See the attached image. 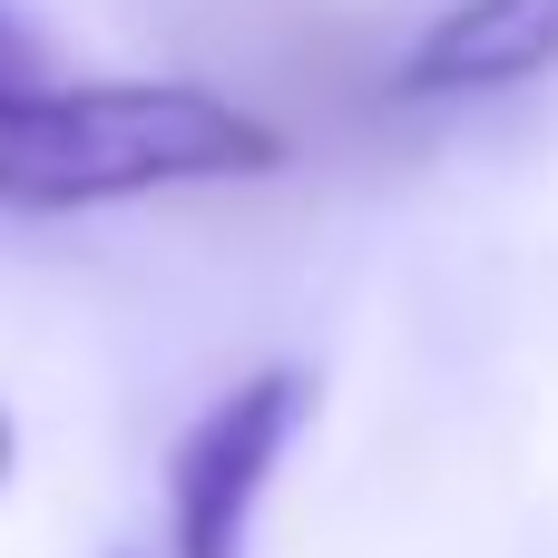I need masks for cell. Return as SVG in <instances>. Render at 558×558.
Returning <instances> with one entry per match:
<instances>
[{
	"label": "cell",
	"instance_id": "cell-1",
	"mask_svg": "<svg viewBox=\"0 0 558 558\" xmlns=\"http://www.w3.org/2000/svg\"><path fill=\"white\" fill-rule=\"evenodd\" d=\"M284 137L186 78H29L0 88V206L69 216V206H118V196H167V186H216V177H265Z\"/></svg>",
	"mask_w": 558,
	"mask_h": 558
},
{
	"label": "cell",
	"instance_id": "cell-2",
	"mask_svg": "<svg viewBox=\"0 0 558 558\" xmlns=\"http://www.w3.org/2000/svg\"><path fill=\"white\" fill-rule=\"evenodd\" d=\"M304 412H314V383L294 363L245 373L235 392H216L206 422L177 441V471H167V549L177 558H245L255 500H265L284 441L304 432Z\"/></svg>",
	"mask_w": 558,
	"mask_h": 558
},
{
	"label": "cell",
	"instance_id": "cell-3",
	"mask_svg": "<svg viewBox=\"0 0 558 558\" xmlns=\"http://www.w3.org/2000/svg\"><path fill=\"white\" fill-rule=\"evenodd\" d=\"M539 69H558V0H451L402 59V98H481Z\"/></svg>",
	"mask_w": 558,
	"mask_h": 558
},
{
	"label": "cell",
	"instance_id": "cell-4",
	"mask_svg": "<svg viewBox=\"0 0 558 558\" xmlns=\"http://www.w3.org/2000/svg\"><path fill=\"white\" fill-rule=\"evenodd\" d=\"M10 461H20V432H10V412H0V481H10Z\"/></svg>",
	"mask_w": 558,
	"mask_h": 558
},
{
	"label": "cell",
	"instance_id": "cell-5",
	"mask_svg": "<svg viewBox=\"0 0 558 558\" xmlns=\"http://www.w3.org/2000/svg\"><path fill=\"white\" fill-rule=\"evenodd\" d=\"M108 558H137V549H108Z\"/></svg>",
	"mask_w": 558,
	"mask_h": 558
}]
</instances>
